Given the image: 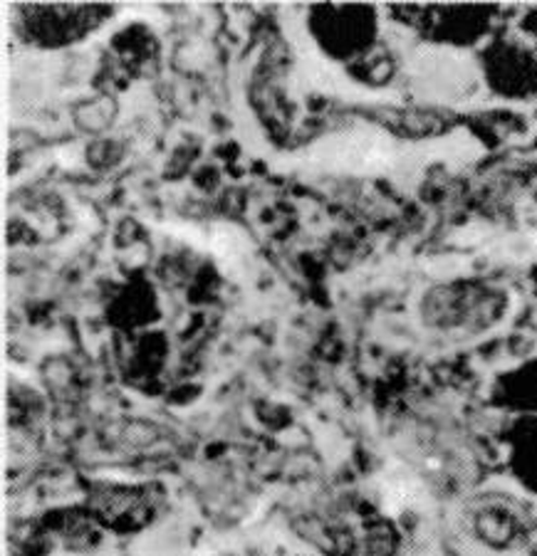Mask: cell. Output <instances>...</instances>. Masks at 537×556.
Instances as JSON below:
<instances>
[{
    "label": "cell",
    "mask_w": 537,
    "mask_h": 556,
    "mask_svg": "<svg viewBox=\"0 0 537 556\" xmlns=\"http://www.w3.org/2000/svg\"><path fill=\"white\" fill-rule=\"evenodd\" d=\"M510 309L508 292L483 282H449L426 290L419 317L428 331L446 337H478L498 327Z\"/></svg>",
    "instance_id": "1"
},
{
    "label": "cell",
    "mask_w": 537,
    "mask_h": 556,
    "mask_svg": "<svg viewBox=\"0 0 537 556\" xmlns=\"http://www.w3.org/2000/svg\"><path fill=\"white\" fill-rule=\"evenodd\" d=\"M465 522L478 542L494 549H510L533 532V515L508 495H480L465 507Z\"/></svg>",
    "instance_id": "2"
}]
</instances>
